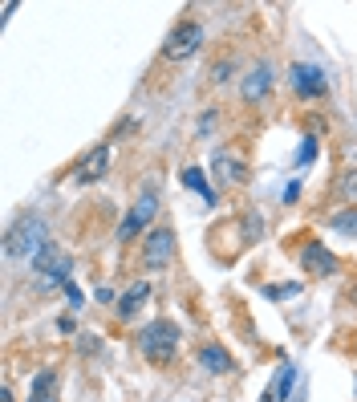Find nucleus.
<instances>
[{
    "label": "nucleus",
    "mask_w": 357,
    "mask_h": 402,
    "mask_svg": "<svg viewBox=\"0 0 357 402\" xmlns=\"http://www.w3.org/2000/svg\"><path fill=\"white\" fill-rule=\"evenodd\" d=\"M179 337H183L179 326H175L170 317H159V321H151V326L138 333V354L151 366H170L175 349H179Z\"/></svg>",
    "instance_id": "obj_1"
},
{
    "label": "nucleus",
    "mask_w": 357,
    "mask_h": 402,
    "mask_svg": "<svg viewBox=\"0 0 357 402\" xmlns=\"http://www.w3.org/2000/svg\"><path fill=\"white\" fill-rule=\"evenodd\" d=\"M49 244V228H45V220L41 215H20L17 224L8 228V236H4V252L8 256H37L41 248Z\"/></svg>",
    "instance_id": "obj_2"
},
{
    "label": "nucleus",
    "mask_w": 357,
    "mask_h": 402,
    "mask_svg": "<svg viewBox=\"0 0 357 402\" xmlns=\"http://www.w3.org/2000/svg\"><path fill=\"white\" fill-rule=\"evenodd\" d=\"M199 45H203V25H199L195 17H183L167 33V41H163V58L167 61H187Z\"/></svg>",
    "instance_id": "obj_3"
},
{
    "label": "nucleus",
    "mask_w": 357,
    "mask_h": 402,
    "mask_svg": "<svg viewBox=\"0 0 357 402\" xmlns=\"http://www.w3.org/2000/svg\"><path fill=\"white\" fill-rule=\"evenodd\" d=\"M69 268H74V260H69V252L61 248V244H45L33 256V272L41 276V285H65L69 281Z\"/></svg>",
    "instance_id": "obj_4"
},
{
    "label": "nucleus",
    "mask_w": 357,
    "mask_h": 402,
    "mask_svg": "<svg viewBox=\"0 0 357 402\" xmlns=\"http://www.w3.org/2000/svg\"><path fill=\"white\" fill-rule=\"evenodd\" d=\"M175 260V232L170 228H151L147 244H142V264L147 268H167Z\"/></svg>",
    "instance_id": "obj_5"
},
{
    "label": "nucleus",
    "mask_w": 357,
    "mask_h": 402,
    "mask_svg": "<svg viewBox=\"0 0 357 402\" xmlns=\"http://www.w3.org/2000/svg\"><path fill=\"white\" fill-rule=\"evenodd\" d=\"M288 81H292V90L301 98H321L329 90V81H325V69L321 65H309V61H297L292 69H288Z\"/></svg>",
    "instance_id": "obj_6"
},
{
    "label": "nucleus",
    "mask_w": 357,
    "mask_h": 402,
    "mask_svg": "<svg viewBox=\"0 0 357 402\" xmlns=\"http://www.w3.org/2000/svg\"><path fill=\"white\" fill-rule=\"evenodd\" d=\"M154 208H159V199L147 192V195H142V199H138V203L130 208V215L118 224V244H130L134 236H138V232H142V228H147V224L154 220Z\"/></svg>",
    "instance_id": "obj_7"
},
{
    "label": "nucleus",
    "mask_w": 357,
    "mask_h": 402,
    "mask_svg": "<svg viewBox=\"0 0 357 402\" xmlns=\"http://www.w3.org/2000/svg\"><path fill=\"white\" fill-rule=\"evenodd\" d=\"M301 264H304V272H309V276H333V272L341 268L337 256L325 248V244H304Z\"/></svg>",
    "instance_id": "obj_8"
},
{
    "label": "nucleus",
    "mask_w": 357,
    "mask_h": 402,
    "mask_svg": "<svg viewBox=\"0 0 357 402\" xmlns=\"http://www.w3.org/2000/svg\"><path fill=\"white\" fill-rule=\"evenodd\" d=\"M272 90V65L268 61H256L244 77V102H264Z\"/></svg>",
    "instance_id": "obj_9"
},
{
    "label": "nucleus",
    "mask_w": 357,
    "mask_h": 402,
    "mask_svg": "<svg viewBox=\"0 0 357 402\" xmlns=\"http://www.w3.org/2000/svg\"><path fill=\"white\" fill-rule=\"evenodd\" d=\"M147 301H151V281H134V285L126 288L122 297H118V309H114V313H118L122 321H130L134 313L147 305Z\"/></svg>",
    "instance_id": "obj_10"
},
{
    "label": "nucleus",
    "mask_w": 357,
    "mask_h": 402,
    "mask_svg": "<svg viewBox=\"0 0 357 402\" xmlns=\"http://www.w3.org/2000/svg\"><path fill=\"white\" fill-rule=\"evenodd\" d=\"M211 175H215L220 183H244L248 167L240 163V159H231L227 151H215V154H211Z\"/></svg>",
    "instance_id": "obj_11"
},
{
    "label": "nucleus",
    "mask_w": 357,
    "mask_h": 402,
    "mask_svg": "<svg viewBox=\"0 0 357 402\" xmlns=\"http://www.w3.org/2000/svg\"><path fill=\"white\" fill-rule=\"evenodd\" d=\"M106 167H110V147H94V154H86V163L74 171V179L77 183H94V179L106 175Z\"/></svg>",
    "instance_id": "obj_12"
},
{
    "label": "nucleus",
    "mask_w": 357,
    "mask_h": 402,
    "mask_svg": "<svg viewBox=\"0 0 357 402\" xmlns=\"http://www.w3.org/2000/svg\"><path fill=\"white\" fill-rule=\"evenodd\" d=\"M29 402H57V374H53V370H41L37 378H33Z\"/></svg>",
    "instance_id": "obj_13"
},
{
    "label": "nucleus",
    "mask_w": 357,
    "mask_h": 402,
    "mask_svg": "<svg viewBox=\"0 0 357 402\" xmlns=\"http://www.w3.org/2000/svg\"><path fill=\"white\" fill-rule=\"evenodd\" d=\"M199 362H203L211 374H227V370H231V358H227V349H220V345H203V349H199Z\"/></svg>",
    "instance_id": "obj_14"
},
{
    "label": "nucleus",
    "mask_w": 357,
    "mask_h": 402,
    "mask_svg": "<svg viewBox=\"0 0 357 402\" xmlns=\"http://www.w3.org/2000/svg\"><path fill=\"white\" fill-rule=\"evenodd\" d=\"M183 183H187V187H195V192H199V195L207 199V203H211V187L203 183V175L195 171V167H187V171H183Z\"/></svg>",
    "instance_id": "obj_15"
},
{
    "label": "nucleus",
    "mask_w": 357,
    "mask_h": 402,
    "mask_svg": "<svg viewBox=\"0 0 357 402\" xmlns=\"http://www.w3.org/2000/svg\"><path fill=\"white\" fill-rule=\"evenodd\" d=\"M341 195H345V199H353V203H357V171L341 175Z\"/></svg>",
    "instance_id": "obj_16"
},
{
    "label": "nucleus",
    "mask_w": 357,
    "mask_h": 402,
    "mask_svg": "<svg viewBox=\"0 0 357 402\" xmlns=\"http://www.w3.org/2000/svg\"><path fill=\"white\" fill-rule=\"evenodd\" d=\"M333 228L337 232H357V211L353 215H333Z\"/></svg>",
    "instance_id": "obj_17"
},
{
    "label": "nucleus",
    "mask_w": 357,
    "mask_h": 402,
    "mask_svg": "<svg viewBox=\"0 0 357 402\" xmlns=\"http://www.w3.org/2000/svg\"><path fill=\"white\" fill-rule=\"evenodd\" d=\"M61 288H65V297H69V305H74V309H81V288H77L74 281H65V285H61Z\"/></svg>",
    "instance_id": "obj_18"
},
{
    "label": "nucleus",
    "mask_w": 357,
    "mask_h": 402,
    "mask_svg": "<svg viewBox=\"0 0 357 402\" xmlns=\"http://www.w3.org/2000/svg\"><path fill=\"white\" fill-rule=\"evenodd\" d=\"M301 293V285H276V288H268V297H297Z\"/></svg>",
    "instance_id": "obj_19"
},
{
    "label": "nucleus",
    "mask_w": 357,
    "mask_h": 402,
    "mask_svg": "<svg viewBox=\"0 0 357 402\" xmlns=\"http://www.w3.org/2000/svg\"><path fill=\"white\" fill-rule=\"evenodd\" d=\"M313 147H317V138H304V151H301V163H309V159H313Z\"/></svg>",
    "instance_id": "obj_20"
}]
</instances>
